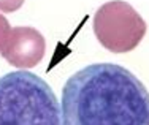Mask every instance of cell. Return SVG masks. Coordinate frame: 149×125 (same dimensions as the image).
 <instances>
[{"label":"cell","instance_id":"7a4b0ae2","mask_svg":"<svg viewBox=\"0 0 149 125\" xmlns=\"http://www.w3.org/2000/svg\"><path fill=\"white\" fill-rule=\"evenodd\" d=\"M0 125H62L60 103L51 85L26 70L3 74Z\"/></svg>","mask_w":149,"mask_h":125},{"label":"cell","instance_id":"6da1fadb","mask_svg":"<svg viewBox=\"0 0 149 125\" xmlns=\"http://www.w3.org/2000/svg\"><path fill=\"white\" fill-rule=\"evenodd\" d=\"M62 125H149V92L118 63H91L62 89Z\"/></svg>","mask_w":149,"mask_h":125}]
</instances>
